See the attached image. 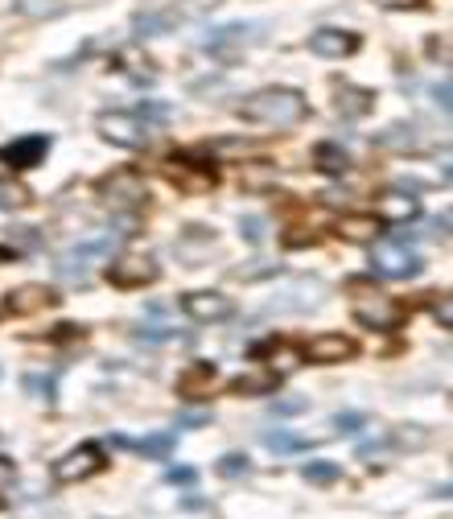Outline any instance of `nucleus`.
Returning <instances> with one entry per match:
<instances>
[{
  "label": "nucleus",
  "instance_id": "30",
  "mask_svg": "<svg viewBox=\"0 0 453 519\" xmlns=\"http://www.w3.org/2000/svg\"><path fill=\"white\" fill-rule=\"evenodd\" d=\"M433 314H437V322H441L445 330L453 326V305H449V293H441V301L433 305Z\"/></svg>",
  "mask_w": 453,
  "mask_h": 519
},
{
  "label": "nucleus",
  "instance_id": "23",
  "mask_svg": "<svg viewBox=\"0 0 453 519\" xmlns=\"http://www.w3.org/2000/svg\"><path fill=\"white\" fill-rule=\"evenodd\" d=\"M301 478H305V482H313V487H330V482H338V478H342V466H338V462H330V458H313V462H305V466H301Z\"/></svg>",
  "mask_w": 453,
  "mask_h": 519
},
{
  "label": "nucleus",
  "instance_id": "14",
  "mask_svg": "<svg viewBox=\"0 0 453 519\" xmlns=\"http://www.w3.org/2000/svg\"><path fill=\"white\" fill-rule=\"evenodd\" d=\"M215 379H219V363H211V359H194V363H186V367L178 371V396L202 400L206 392H211Z\"/></svg>",
  "mask_w": 453,
  "mask_h": 519
},
{
  "label": "nucleus",
  "instance_id": "33",
  "mask_svg": "<svg viewBox=\"0 0 453 519\" xmlns=\"http://www.w3.org/2000/svg\"><path fill=\"white\" fill-rule=\"evenodd\" d=\"M309 408V400H281L276 404V412H285V417H293V412H305Z\"/></svg>",
  "mask_w": 453,
  "mask_h": 519
},
{
  "label": "nucleus",
  "instance_id": "8",
  "mask_svg": "<svg viewBox=\"0 0 453 519\" xmlns=\"http://www.w3.org/2000/svg\"><path fill=\"white\" fill-rule=\"evenodd\" d=\"M182 314L190 322H202V326L206 322H227L235 314V301L227 293H219V289H194V293L182 297Z\"/></svg>",
  "mask_w": 453,
  "mask_h": 519
},
{
  "label": "nucleus",
  "instance_id": "9",
  "mask_svg": "<svg viewBox=\"0 0 453 519\" xmlns=\"http://www.w3.org/2000/svg\"><path fill=\"white\" fill-rule=\"evenodd\" d=\"M351 309H355V322L367 326V330H392L404 318V309L392 297H383V293H359Z\"/></svg>",
  "mask_w": 453,
  "mask_h": 519
},
{
  "label": "nucleus",
  "instance_id": "2",
  "mask_svg": "<svg viewBox=\"0 0 453 519\" xmlns=\"http://www.w3.org/2000/svg\"><path fill=\"white\" fill-rule=\"evenodd\" d=\"M95 128L108 145H120V149H132V153L153 145V128H149L145 112H99Z\"/></svg>",
  "mask_w": 453,
  "mask_h": 519
},
{
  "label": "nucleus",
  "instance_id": "18",
  "mask_svg": "<svg viewBox=\"0 0 453 519\" xmlns=\"http://www.w3.org/2000/svg\"><path fill=\"white\" fill-rule=\"evenodd\" d=\"M276 384H281V375L268 371V367H260V371H243V375H235L231 384H227V392H231V396H272Z\"/></svg>",
  "mask_w": 453,
  "mask_h": 519
},
{
  "label": "nucleus",
  "instance_id": "19",
  "mask_svg": "<svg viewBox=\"0 0 453 519\" xmlns=\"http://www.w3.org/2000/svg\"><path fill=\"white\" fill-rule=\"evenodd\" d=\"M379 231H383V223L375 215H342L338 219V235L346 244H375Z\"/></svg>",
  "mask_w": 453,
  "mask_h": 519
},
{
  "label": "nucleus",
  "instance_id": "20",
  "mask_svg": "<svg viewBox=\"0 0 453 519\" xmlns=\"http://www.w3.org/2000/svg\"><path fill=\"white\" fill-rule=\"evenodd\" d=\"M334 108H338L342 120H359V116H367L375 108V91H367V87H338Z\"/></svg>",
  "mask_w": 453,
  "mask_h": 519
},
{
  "label": "nucleus",
  "instance_id": "10",
  "mask_svg": "<svg viewBox=\"0 0 453 519\" xmlns=\"http://www.w3.org/2000/svg\"><path fill=\"white\" fill-rule=\"evenodd\" d=\"M165 178L178 190H211L219 182L215 161H194V157H169L165 161Z\"/></svg>",
  "mask_w": 453,
  "mask_h": 519
},
{
  "label": "nucleus",
  "instance_id": "12",
  "mask_svg": "<svg viewBox=\"0 0 453 519\" xmlns=\"http://www.w3.org/2000/svg\"><path fill=\"white\" fill-rule=\"evenodd\" d=\"M54 301L58 297L46 285H17L5 293V301H0V318H33V314H42V309H50Z\"/></svg>",
  "mask_w": 453,
  "mask_h": 519
},
{
  "label": "nucleus",
  "instance_id": "16",
  "mask_svg": "<svg viewBox=\"0 0 453 519\" xmlns=\"http://www.w3.org/2000/svg\"><path fill=\"white\" fill-rule=\"evenodd\" d=\"M116 449H132L141 458H153V462H169V454L178 449V433H153V437H112Z\"/></svg>",
  "mask_w": 453,
  "mask_h": 519
},
{
  "label": "nucleus",
  "instance_id": "5",
  "mask_svg": "<svg viewBox=\"0 0 453 519\" xmlns=\"http://www.w3.org/2000/svg\"><path fill=\"white\" fill-rule=\"evenodd\" d=\"M421 256H416L404 239H379L375 252H371V268L379 276H388V281H408V276L421 272Z\"/></svg>",
  "mask_w": 453,
  "mask_h": 519
},
{
  "label": "nucleus",
  "instance_id": "3",
  "mask_svg": "<svg viewBox=\"0 0 453 519\" xmlns=\"http://www.w3.org/2000/svg\"><path fill=\"white\" fill-rule=\"evenodd\" d=\"M112 252H116V235H91V239H83V244H75L71 252H62L54 268H58L62 281H87L91 268L112 260Z\"/></svg>",
  "mask_w": 453,
  "mask_h": 519
},
{
  "label": "nucleus",
  "instance_id": "4",
  "mask_svg": "<svg viewBox=\"0 0 453 519\" xmlns=\"http://www.w3.org/2000/svg\"><path fill=\"white\" fill-rule=\"evenodd\" d=\"M108 470V454H103L99 441H83L75 445L71 454H62L54 462V482H62V487H75V482H87L95 474Z\"/></svg>",
  "mask_w": 453,
  "mask_h": 519
},
{
  "label": "nucleus",
  "instance_id": "1",
  "mask_svg": "<svg viewBox=\"0 0 453 519\" xmlns=\"http://www.w3.org/2000/svg\"><path fill=\"white\" fill-rule=\"evenodd\" d=\"M235 116L243 124H256V128H293L309 116V103L301 91L293 87H264V91H252L248 99L235 108Z\"/></svg>",
  "mask_w": 453,
  "mask_h": 519
},
{
  "label": "nucleus",
  "instance_id": "37",
  "mask_svg": "<svg viewBox=\"0 0 453 519\" xmlns=\"http://www.w3.org/2000/svg\"><path fill=\"white\" fill-rule=\"evenodd\" d=\"M0 511H5V495H0Z\"/></svg>",
  "mask_w": 453,
  "mask_h": 519
},
{
  "label": "nucleus",
  "instance_id": "11",
  "mask_svg": "<svg viewBox=\"0 0 453 519\" xmlns=\"http://www.w3.org/2000/svg\"><path fill=\"white\" fill-rule=\"evenodd\" d=\"M99 198L103 202H116V206H136V202H145L149 198V186H145V178L136 169H116V173H108V178H99Z\"/></svg>",
  "mask_w": 453,
  "mask_h": 519
},
{
  "label": "nucleus",
  "instance_id": "35",
  "mask_svg": "<svg viewBox=\"0 0 453 519\" xmlns=\"http://www.w3.org/2000/svg\"><path fill=\"white\" fill-rule=\"evenodd\" d=\"M383 9H421V0H375Z\"/></svg>",
  "mask_w": 453,
  "mask_h": 519
},
{
  "label": "nucleus",
  "instance_id": "21",
  "mask_svg": "<svg viewBox=\"0 0 453 519\" xmlns=\"http://www.w3.org/2000/svg\"><path fill=\"white\" fill-rule=\"evenodd\" d=\"M313 165H318L322 173H330V178H342V173L351 169V153H346L338 141H322L318 149H313Z\"/></svg>",
  "mask_w": 453,
  "mask_h": 519
},
{
  "label": "nucleus",
  "instance_id": "13",
  "mask_svg": "<svg viewBox=\"0 0 453 519\" xmlns=\"http://www.w3.org/2000/svg\"><path fill=\"white\" fill-rule=\"evenodd\" d=\"M383 227H404L412 223L416 215H421V198H412V194H400V190H388V194H379L375 198V211H371Z\"/></svg>",
  "mask_w": 453,
  "mask_h": 519
},
{
  "label": "nucleus",
  "instance_id": "22",
  "mask_svg": "<svg viewBox=\"0 0 453 519\" xmlns=\"http://www.w3.org/2000/svg\"><path fill=\"white\" fill-rule=\"evenodd\" d=\"M13 13L25 21H54L66 13L62 0H13Z\"/></svg>",
  "mask_w": 453,
  "mask_h": 519
},
{
  "label": "nucleus",
  "instance_id": "24",
  "mask_svg": "<svg viewBox=\"0 0 453 519\" xmlns=\"http://www.w3.org/2000/svg\"><path fill=\"white\" fill-rule=\"evenodd\" d=\"M264 445L272 449V454H301V449H309V441H305V437H297V433H285V429L264 433Z\"/></svg>",
  "mask_w": 453,
  "mask_h": 519
},
{
  "label": "nucleus",
  "instance_id": "6",
  "mask_svg": "<svg viewBox=\"0 0 453 519\" xmlns=\"http://www.w3.org/2000/svg\"><path fill=\"white\" fill-rule=\"evenodd\" d=\"M309 363H318V367H334V363H351L359 355V342L351 334H338V330H322V334H313L305 342V351H301Z\"/></svg>",
  "mask_w": 453,
  "mask_h": 519
},
{
  "label": "nucleus",
  "instance_id": "17",
  "mask_svg": "<svg viewBox=\"0 0 453 519\" xmlns=\"http://www.w3.org/2000/svg\"><path fill=\"white\" fill-rule=\"evenodd\" d=\"M50 136H21V141H13L9 149H5V157H9V165L13 169H33V165H42V157L50 153Z\"/></svg>",
  "mask_w": 453,
  "mask_h": 519
},
{
  "label": "nucleus",
  "instance_id": "34",
  "mask_svg": "<svg viewBox=\"0 0 453 519\" xmlns=\"http://www.w3.org/2000/svg\"><path fill=\"white\" fill-rule=\"evenodd\" d=\"M433 99L441 103V112H449V79H441V83L433 87Z\"/></svg>",
  "mask_w": 453,
  "mask_h": 519
},
{
  "label": "nucleus",
  "instance_id": "27",
  "mask_svg": "<svg viewBox=\"0 0 453 519\" xmlns=\"http://www.w3.org/2000/svg\"><path fill=\"white\" fill-rule=\"evenodd\" d=\"M25 392H33L38 400L54 404V379H42V375H25Z\"/></svg>",
  "mask_w": 453,
  "mask_h": 519
},
{
  "label": "nucleus",
  "instance_id": "15",
  "mask_svg": "<svg viewBox=\"0 0 453 519\" xmlns=\"http://www.w3.org/2000/svg\"><path fill=\"white\" fill-rule=\"evenodd\" d=\"M309 50L318 58H351L359 50V33H351V29H318V33H309Z\"/></svg>",
  "mask_w": 453,
  "mask_h": 519
},
{
  "label": "nucleus",
  "instance_id": "26",
  "mask_svg": "<svg viewBox=\"0 0 453 519\" xmlns=\"http://www.w3.org/2000/svg\"><path fill=\"white\" fill-rule=\"evenodd\" d=\"M268 355H272V363L281 367V371H289V367L301 363V351H293L289 342H268ZM276 367H272V371H276Z\"/></svg>",
  "mask_w": 453,
  "mask_h": 519
},
{
  "label": "nucleus",
  "instance_id": "32",
  "mask_svg": "<svg viewBox=\"0 0 453 519\" xmlns=\"http://www.w3.org/2000/svg\"><path fill=\"white\" fill-rule=\"evenodd\" d=\"M243 235H248V244H260V239H264V219H243Z\"/></svg>",
  "mask_w": 453,
  "mask_h": 519
},
{
  "label": "nucleus",
  "instance_id": "7",
  "mask_svg": "<svg viewBox=\"0 0 453 519\" xmlns=\"http://www.w3.org/2000/svg\"><path fill=\"white\" fill-rule=\"evenodd\" d=\"M161 276V268L149 260V256H132V252H124V256H112L108 260V281L116 285V289H145V285H153Z\"/></svg>",
  "mask_w": 453,
  "mask_h": 519
},
{
  "label": "nucleus",
  "instance_id": "36",
  "mask_svg": "<svg viewBox=\"0 0 453 519\" xmlns=\"http://www.w3.org/2000/svg\"><path fill=\"white\" fill-rule=\"evenodd\" d=\"M13 173H17V169L9 165V157H5V149H0V182H9V178H13Z\"/></svg>",
  "mask_w": 453,
  "mask_h": 519
},
{
  "label": "nucleus",
  "instance_id": "31",
  "mask_svg": "<svg viewBox=\"0 0 453 519\" xmlns=\"http://www.w3.org/2000/svg\"><path fill=\"white\" fill-rule=\"evenodd\" d=\"M13 478H17V466H13V458H5V454H0V491H9V487H13Z\"/></svg>",
  "mask_w": 453,
  "mask_h": 519
},
{
  "label": "nucleus",
  "instance_id": "25",
  "mask_svg": "<svg viewBox=\"0 0 453 519\" xmlns=\"http://www.w3.org/2000/svg\"><path fill=\"white\" fill-rule=\"evenodd\" d=\"M215 470H219L223 478H243V474L252 470V458H248V454H223Z\"/></svg>",
  "mask_w": 453,
  "mask_h": 519
},
{
  "label": "nucleus",
  "instance_id": "29",
  "mask_svg": "<svg viewBox=\"0 0 453 519\" xmlns=\"http://www.w3.org/2000/svg\"><path fill=\"white\" fill-rule=\"evenodd\" d=\"M194 478H198V470H190V466H169L165 470V482H182V487H190Z\"/></svg>",
  "mask_w": 453,
  "mask_h": 519
},
{
  "label": "nucleus",
  "instance_id": "28",
  "mask_svg": "<svg viewBox=\"0 0 453 519\" xmlns=\"http://www.w3.org/2000/svg\"><path fill=\"white\" fill-rule=\"evenodd\" d=\"M363 425H367V417H359V412H338V417H334V429H338V433H346V437L359 433Z\"/></svg>",
  "mask_w": 453,
  "mask_h": 519
}]
</instances>
